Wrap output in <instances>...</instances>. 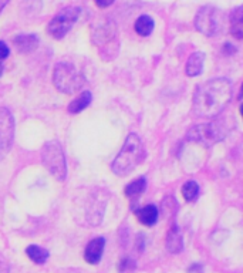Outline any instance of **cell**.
<instances>
[{
	"mask_svg": "<svg viewBox=\"0 0 243 273\" xmlns=\"http://www.w3.org/2000/svg\"><path fill=\"white\" fill-rule=\"evenodd\" d=\"M93 40L97 44L103 60H113L120 50L118 32L111 23H104L101 26H97L96 32L93 33Z\"/></svg>",
	"mask_w": 243,
	"mask_h": 273,
	"instance_id": "4",
	"label": "cell"
},
{
	"mask_svg": "<svg viewBox=\"0 0 243 273\" xmlns=\"http://www.w3.org/2000/svg\"><path fill=\"white\" fill-rule=\"evenodd\" d=\"M195 26L202 35L215 36L220 29V20H219V10L213 6H203L196 13L195 18Z\"/></svg>",
	"mask_w": 243,
	"mask_h": 273,
	"instance_id": "8",
	"label": "cell"
},
{
	"mask_svg": "<svg viewBox=\"0 0 243 273\" xmlns=\"http://www.w3.org/2000/svg\"><path fill=\"white\" fill-rule=\"evenodd\" d=\"M145 188H147V181H145V178L134 179L132 182H130L128 185L125 186V196L132 199V201H135V199H138L139 196L144 194Z\"/></svg>",
	"mask_w": 243,
	"mask_h": 273,
	"instance_id": "15",
	"label": "cell"
},
{
	"mask_svg": "<svg viewBox=\"0 0 243 273\" xmlns=\"http://www.w3.org/2000/svg\"><path fill=\"white\" fill-rule=\"evenodd\" d=\"M198 194H199V186L198 184L195 182V181H188L185 185L182 186V195L183 198L186 199V201H195L196 198H198Z\"/></svg>",
	"mask_w": 243,
	"mask_h": 273,
	"instance_id": "20",
	"label": "cell"
},
{
	"mask_svg": "<svg viewBox=\"0 0 243 273\" xmlns=\"http://www.w3.org/2000/svg\"><path fill=\"white\" fill-rule=\"evenodd\" d=\"M243 16H242V8H237L232 13V18H230V32L236 39H242L243 37Z\"/></svg>",
	"mask_w": 243,
	"mask_h": 273,
	"instance_id": "18",
	"label": "cell"
},
{
	"mask_svg": "<svg viewBox=\"0 0 243 273\" xmlns=\"http://www.w3.org/2000/svg\"><path fill=\"white\" fill-rule=\"evenodd\" d=\"M26 253L27 256L37 264L46 263V260L49 259V255H50L49 250H46V249L42 246H37V245H30V246H27Z\"/></svg>",
	"mask_w": 243,
	"mask_h": 273,
	"instance_id": "17",
	"label": "cell"
},
{
	"mask_svg": "<svg viewBox=\"0 0 243 273\" xmlns=\"http://www.w3.org/2000/svg\"><path fill=\"white\" fill-rule=\"evenodd\" d=\"M84 76L80 74L73 64L70 63H59L54 69V74H53V83L56 88L61 91V93H66V94H71L74 91H77L83 87L84 84Z\"/></svg>",
	"mask_w": 243,
	"mask_h": 273,
	"instance_id": "3",
	"label": "cell"
},
{
	"mask_svg": "<svg viewBox=\"0 0 243 273\" xmlns=\"http://www.w3.org/2000/svg\"><path fill=\"white\" fill-rule=\"evenodd\" d=\"M2 74H3V66L0 64V76H2Z\"/></svg>",
	"mask_w": 243,
	"mask_h": 273,
	"instance_id": "25",
	"label": "cell"
},
{
	"mask_svg": "<svg viewBox=\"0 0 243 273\" xmlns=\"http://www.w3.org/2000/svg\"><path fill=\"white\" fill-rule=\"evenodd\" d=\"M137 219L145 226L155 225L158 220V208L155 205H147V206L141 208L139 211H137Z\"/></svg>",
	"mask_w": 243,
	"mask_h": 273,
	"instance_id": "14",
	"label": "cell"
},
{
	"mask_svg": "<svg viewBox=\"0 0 243 273\" xmlns=\"http://www.w3.org/2000/svg\"><path fill=\"white\" fill-rule=\"evenodd\" d=\"M118 270L121 273H131L135 270V262L130 259V257H125L122 259L120 264H118Z\"/></svg>",
	"mask_w": 243,
	"mask_h": 273,
	"instance_id": "21",
	"label": "cell"
},
{
	"mask_svg": "<svg viewBox=\"0 0 243 273\" xmlns=\"http://www.w3.org/2000/svg\"><path fill=\"white\" fill-rule=\"evenodd\" d=\"M232 98V84L226 79H213L196 87L192 98V113L199 118L219 115Z\"/></svg>",
	"mask_w": 243,
	"mask_h": 273,
	"instance_id": "1",
	"label": "cell"
},
{
	"mask_svg": "<svg viewBox=\"0 0 243 273\" xmlns=\"http://www.w3.org/2000/svg\"><path fill=\"white\" fill-rule=\"evenodd\" d=\"M80 13H81V9L77 6H70V8L61 10L60 13L56 15L52 22L49 23V26H47L49 35L57 40L63 39L76 25V22L80 18Z\"/></svg>",
	"mask_w": 243,
	"mask_h": 273,
	"instance_id": "7",
	"label": "cell"
},
{
	"mask_svg": "<svg viewBox=\"0 0 243 273\" xmlns=\"http://www.w3.org/2000/svg\"><path fill=\"white\" fill-rule=\"evenodd\" d=\"M105 246V239L98 236V238H94L86 247L84 250V257L87 260L88 263L97 264L100 260H101V256H103V250H104Z\"/></svg>",
	"mask_w": 243,
	"mask_h": 273,
	"instance_id": "10",
	"label": "cell"
},
{
	"mask_svg": "<svg viewBox=\"0 0 243 273\" xmlns=\"http://www.w3.org/2000/svg\"><path fill=\"white\" fill-rule=\"evenodd\" d=\"M9 46L5 43V42H0V60H6L9 57Z\"/></svg>",
	"mask_w": 243,
	"mask_h": 273,
	"instance_id": "22",
	"label": "cell"
},
{
	"mask_svg": "<svg viewBox=\"0 0 243 273\" xmlns=\"http://www.w3.org/2000/svg\"><path fill=\"white\" fill-rule=\"evenodd\" d=\"M15 120L8 108L0 107V152H8L13 144Z\"/></svg>",
	"mask_w": 243,
	"mask_h": 273,
	"instance_id": "9",
	"label": "cell"
},
{
	"mask_svg": "<svg viewBox=\"0 0 243 273\" xmlns=\"http://www.w3.org/2000/svg\"><path fill=\"white\" fill-rule=\"evenodd\" d=\"M0 273H10L9 263L3 256H0Z\"/></svg>",
	"mask_w": 243,
	"mask_h": 273,
	"instance_id": "23",
	"label": "cell"
},
{
	"mask_svg": "<svg viewBox=\"0 0 243 273\" xmlns=\"http://www.w3.org/2000/svg\"><path fill=\"white\" fill-rule=\"evenodd\" d=\"M183 247V240L182 235L178 229L176 225H172L171 229L166 235V249L171 252V253H179Z\"/></svg>",
	"mask_w": 243,
	"mask_h": 273,
	"instance_id": "13",
	"label": "cell"
},
{
	"mask_svg": "<svg viewBox=\"0 0 243 273\" xmlns=\"http://www.w3.org/2000/svg\"><path fill=\"white\" fill-rule=\"evenodd\" d=\"M13 43L16 44L20 53H32L37 49L40 40L36 35H19L13 39Z\"/></svg>",
	"mask_w": 243,
	"mask_h": 273,
	"instance_id": "11",
	"label": "cell"
},
{
	"mask_svg": "<svg viewBox=\"0 0 243 273\" xmlns=\"http://www.w3.org/2000/svg\"><path fill=\"white\" fill-rule=\"evenodd\" d=\"M227 132V128L222 121H212L209 124L195 125L191 131L188 132L189 141L199 142L203 145H212L215 142L220 141Z\"/></svg>",
	"mask_w": 243,
	"mask_h": 273,
	"instance_id": "6",
	"label": "cell"
},
{
	"mask_svg": "<svg viewBox=\"0 0 243 273\" xmlns=\"http://www.w3.org/2000/svg\"><path fill=\"white\" fill-rule=\"evenodd\" d=\"M42 161L47 171L56 179L64 181L67 175V165L64 158V151L59 141L46 142L42 150Z\"/></svg>",
	"mask_w": 243,
	"mask_h": 273,
	"instance_id": "5",
	"label": "cell"
},
{
	"mask_svg": "<svg viewBox=\"0 0 243 273\" xmlns=\"http://www.w3.org/2000/svg\"><path fill=\"white\" fill-rule=\"evenodd\" d=\"M203 62H205V54L203 53H192L185 66V73L189 77L199 76L203 70Z\"/></svg>",
	"mask_w": 243,
	"mask_h": 273,
	"instance_id": "12",
	"label": "cell"
},
{
	"mask_svg": "<svg viewBox=\"0 0 243 273\" xmlns=\"http://www.w3.org/2000/svg\"><path fill=\"white\" fill-rule=\"evenodd\" d=\"M91 93L90 91H83L77 98H74L71 103H70L69 106V113L70 114H78V113H81L84 108H87L90 106V103H91Z\"/></svg>",
	"mask_w": 243,
	"mask_h": 273,
	"instance_id": "16",
	"label": "cell"
},
{
	"mask_svg": "<svg viewBox=\"0 0 243 273\" xmlns=\"http://www.w3.org/2000/svg\"><path fill=\"white\" fill-rule=\"evenodd\" d=\"M94 3H96L100 9H105V8H108V6L113 5L114 0H94Z\"/></svg>",
	"mask_w": 243,
	"mask_h": 273,
	"instance_id": "24",
	"label": "cell"
},
{
	"mask_svg": "<svg viewBox=\"0 0 243 273\" xmlns=\"http://www.w3.org/2000/svg\"><path fill=\"white\" fill-rule=\"evenodd\" d=\"M154 30V20L149 16H141L135 22V32L139 36H149Z\"/></svg>",
	"mask_w": 243,
	"mask_h": 273,
	"instance_id": "19",
	"label": "cell"
},
{
	"mask_svg": "<svg viewBox=\"0 0 243 273\" xmlns=\"http://www.w3.org/2000/svg\"><path fill=\"white\" fill-rule=\"evenodd\" d=\"M145 159V148L137 134H130L120 154L113 162V172L118 176L128 175Z\"/></svg>",
	"mask_w": 243,
	"mask_h": 273,
	"instance_id": "2",
	"label": "cell"
}]
</instances>
